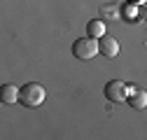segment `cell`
<instances>
[{
  "label": "cell",
  "instance_id": "6da1fadb",
  "mask_svg": "<svg viewBox=\"0 0 147 140\" xmlns=\"http://www.w3.org/2000/svg\"><path fill=\"white\" fill-rule=\"evenodd\" d=\"M47 98V91L45 86L38 84V82H28L21 86V94H19V103L26 105V108H38V105H42Z\"/></svg>",
  "mask_w": 147,
  "mask_h": 140
},
{
  "label": "cell",
  "instance_id": "7a4b0ae2",
  "mask_svg": "<svg viewBox=\"0 0 147 140\" xmlns=\"http://www.w3.org/2000/svg\"><path fill=\"white\" fill-rule=\"evenodd\" d=\"M96 54H100V44H98L96 38H91V35L72 42V56L77 61H91Z\"/></svg>",
  "mask_w": 147,
  "mask_h": 140
},
{
  "label": "cell",
  "instance_id": "3957f363",
  "mask_svg": "<svg viewBox=\"0 0 147 140\" xmlns=\"http://www.w3.org/2000/svg\"><path fill=\"white\" fill-rule=\"evenodd\" d=\"M128 94H131V86L121 79H110L105 84V98L112 100V103H126Z\"/></svg>",
  "mask_w": 147,
  "mask_h": 140
},
{
  "label": "cell",
  "instance_id": "277c9868",
  "mask_svg": "<svg viewBox=\"0 0 147 140\" xmlns=\"http://www.w3.org/2000/svg\"><path fill=\"white\" fill-rule=\"evenodd\" d=\"M98 44H100V54L105 59H115L119 54V42L115 38H110V35H103V38L98 40Z\"/></svg>",
  "mask_w": 147,
  "mask_h": 140
},
{
  "label": "cell",
  "instance_id": "5b68a950",
  "mask_svg": "<svg viewBox=\"0 0 147 140\" xmlns=\"http://www.w3.org/2000/svg\"><path fill=\"white\" fill-rule=\"evenodd\" d=\"M126 103L131 105L133 110H142V108H147V91L131 86V94H128V100H126Z\"/></svg>",
  "mask_w": 147,
  "mask_h": 140
},
{
  "label": "cell",
  "instance_id": "8992f818",
  "mask_svg": "<svg viewBox=\"0 0 147 140\" xmlns=\"http://www.w3.org/2000/svg\"><path fill=\"white\" fill-rule=\"evenodd\" d=\"M19 94H21V89H16L14 84H5L3 89H0V100L7 103V105H12V103L19 100Z\"/></svg>",
  "mask_w": 147,
  "mask_h": 140
},
{
  "label": "cell",
  "instance_id": "52a82bcc",
  "mask_svg": "<svg viewBox=\"0 0 147 140\" xmlns=\"http://www.w3.org/2000/svg\"><path fill=\"white\" fill-rule=\"evenodd\" d=\"M86 35H91V38H96V40H100L103 35H105V21H100V19L89 21V24H86Z\"/></svg>",
  "mask_w": 147,
  "mask_h": 140
},
{
  "label": "cell",
  "instance_id": "ba28073f",
  "mask_svg": "<svg viewBox=\"0 0 147 140\" xmlns=\"http://www.w3.org/2000/svg\"><path fill=\"white\" fill-rule=\"evenodd\" d=\"M138 14H140L142 19L147 21V3H145V5H140V9H138Z\"/></svg>",
  "mask_w": 147,
  "mask_h": 140
},
{
  "label": "cell",
  "instance_id": "9c48e42d",
  "mask_svg": "<svg viewBox=\"0 0 147 140\" xmlns=\"http://www.w3.org/2000/svg\"><path fill=\"white\" fill-rule=\"evenodd\" d=\"M128 3H131V5H138V7H140V5H145V3H147V0H128Z\"/></svg>",
  "mask_w": 147,
  "mask_h": 140
}]
</instances>
